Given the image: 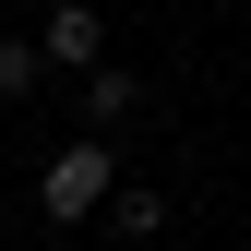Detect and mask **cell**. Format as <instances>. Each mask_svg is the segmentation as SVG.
<instances>
[{
    "mask_svg": "<svg viewBox=\"0 0 251 251\" xmlns=\"http://www.w3.org/2000/svg\"><path fill=\"white\" fill-rule=\"evenodd\" d=\"M36 203H48V227H96V203H120V144L72 132V144L36 168Z\"/></svg>",
    "mask_w": 251,
    "mask_h": 251,
    "instance_id": "obj_1",
    "label": "cell"
},
{
    "mask_svg": "<svg viewBox=\"0 0 251 251\" xmlns=\"http://www.w3.org/2000/svg\"><path fill=\"white\" fill-rule=\"evenodd\" d=\"M36 60H48V72H108V24H96V0H60V12L36 24Z\"/></svg>",
    "mask_w": 251,
    "mask_h": 251,
    "instance_id": "obj_2",
    "label": "cell"
},
{
    "mask_svg": "<svg viewBox=\"0 0 251 251\" xmlns=\"http://www.w3.org/2000/svg\"><path fill=\"white\" fill-rule=\"evenodd\" d=\"M132 108H144V84L120 72V60H108V72H84V132H96V144H108V132H120Z\"/></svg>",
    "mask_w": 251,
    "mask_h": 251,
    "instance_id": "obj_3",
    "label": "cell"
},
{
    "mask_svg": "<svg viewBox=\"0 0 251 251\" xmlns=\"http://www.w3.org/2000/svg\"><path fill=\"white\" fill-rule=\"evenodd\" d=\"M48 84V60H36V36H0V108H24Z\"/></svg>",
    "mask_w": 251,
    "mask_h": 251,
    "instance_id": "obj_4",
    "label": "cell"
},
{
    "mask_svg": "<svg viewBox=\"0 0 251 251\" xmlns=\"http://www.w3.org/2000/svg\"><path fill=\"white\" fill-rule=\"evenodd\" d=\"M108 227H120V239H155V227H168V192H120Z\"/></svg>",
    "mask_w": 251,
    "mask_h": 251,
    "instance_id": "obj_5",
    "label": "cell"
}]
</instances>
